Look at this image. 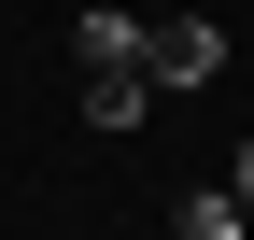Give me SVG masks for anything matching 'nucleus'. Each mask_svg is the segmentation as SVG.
Segmentation results:
<instances>
[{"label": "nucleus", "instance_id": "obj_1", "mask_svg": "<svg viewBox=\"0 0 254 240\" xmlns=\"http://www.w3.org/2000/svg\"><path fill=\"white\" fill-rule=\"evenodd\" d=\"M141 71H155V85H212V71H226V28H212V14H170V28H141Z\"/></svg>", "mask_w": 254, "mask_h": 240}, {"label": "nucleus", "instance_id": "obj_2", "mask_svg": "<svg viewBox=\"0 0 254 240\" xmlns=\"http://www.w3.org/2000/svg\"><path fill=\"white\" fill-rule=\"evenodd\" d=\"M71 57H85V71H141V14H113V0H85Z\"/></svg>", "mask_w": 254, "mask_h": 240}, {"label": "nucleus", "instance_id": "obj_3", "mask_svg": "<svg viewBox=\"0 0 254 240\" xmlns=\"http://www.w3.org/2000/svg\"><path fill=\"white\" fill-rule=\"evenodd\" d=\"M155 113V71H85V127H141Z\"/></svg>", "mask_w": 254, "mask_h": 240}, {"label": "nucleus", "instance_id": "obj_4", "mask_svg": "<svg viewBox=\"0 0 254 240\" xmlns=\"http://www.w3.org/2000/svg\"><path fill=\"white\" fill-rule=\"evenodd\" d=\"M170 226H184V240H240V198H226V184H184Z\"/></svg>", "mask_w": 254, "mask_h": 240}, {"label": "nucleus", "instance_id": "obj_5", "mask_svg": "<svg viewBox=\"0 0 254 240\" xmlns=\"http://www.w3.org/2000/svg\"><path fill=\"white\" fill-rule=\"evenodd\" d=\"M226 198H240V226H254V141H240V170H226Z\"/></svg>", "mask_w": 254, "mask_h": 240}]
</instances>
